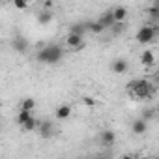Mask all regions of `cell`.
<instances>
[{
    "mask_svg": "<svg viewBox=\"0 0 159 159\" xmlns=\"http://www.w3.org/2000/svg\"><path fill=\"white\" fill-rule=\"evenodd\" d=\"M71 34H77V36H83L86 30H88V26H86V23H77V25H71Z\"/></svg>",
    "mask_w": 159,
    "mask_h": 159,
    "instance_id": "cell-16",
    "label": "cell"
},
{
    "mask_svg": "<svg viewBox=\"0 0 159 159\" xmlns=\"http://www.w3.org/2000/svg\"><path fill=\"white\" fill-rule=\"evenodd\" d=\"M122 159H135V157H133V155H129V153H125V155H124Z\"/></svg>",
    "mask_w": 159,
    "mask_h": 159,
    "instance_id": "cell-23",
    "label": "cell"
},
{
    "mask_svg": "<svg viewBox=\"0 0 159 159\" xmlns=\"http://www.w3.org/2000/svg\"><path fill=\"white\" fill-rule=\"evenodd\" d=\"M96 159H101V157H96Z\"/></svg>",
    "mask_w": 159,
    "mask_h": 159,
    "instance_id": "cell-28",
    "label": "cell"
},
{
    "mask_svg": "<svg viewBox=\"0 0 159 159\" xmlns=\"http://www.w3.org/2000/svg\"><path fill=\"white\" fill-rule=\"evenodd\" d=\"M131 131H133L135 135H142V133L146 131V120H142V118L135 120L133 125H131Z\"/></svg>",
    "mask_w": 159,
    "mask_h": 159,
    "instance_id": "cell-14",
    "label": "cell"
},
{
    "mask_svg": "<svg viewBox=\"0 0 159 159\" xmlns=\"http://www.w3.org/2000/svg\"><path fill=\"white\" fill-rule=\"evenodd\" d=\"M66 45H67L69 49H75V51L83 49V47H84L83 36H77V34H71V32H69V36L66 38Z\"/></svg>",
    "mask_w": 159,
    "mask_h": 159,
    "instance_id": "cell-4",
    "label": "cell"
},
{
    "mask_svg": "<svg viewBox=\"0 0 159 159\" xmlns=\"http://www.w3.org/2000/svg\"><path fill=\"white\" fill-rule=\"evenodd\" d=\"M39 133H41L43 139L52 137V133H54V125H52V122H51V120H43V122L39 124Z\"/></svg>",
    "mask_w": 159,
    "mask_h": 159,
    "instance_id": "cell-7",
    "label": "cell"
},
{
    "mask_svg": "<svg viewBox=\"0 0 159 159\" xmlns=\"http://www.w3.org/2000/svg\"><path fill=\"white\" fill-rule=\"evenodd\" d=\"M112 30H114V34H118V32H122V30H124V23H116V25L112 26Z\"/></svg>",
    "mask_w": 159,
    "mask_h": 159,
    "instance_id": "cell-20",
    "label": "cell"
},
{
    "mask_svg": "<svg viewBox=\"0 0 159 159\" xmlns=\"http://www.w3.org/2000/svg\"><path fill=\"white\" fill-rule=\"evenodd\" d=\"M148 15H150V21H159V8L150 6L148 8Z\"/></svg>",
    "mask_w": 159,
    "mask_h": 159,
    "instance_id": "cell-19",
    "label": "cell"
},
{
    "mask_svg": "<svg viewBox=\"0 0 159 159\" xmlns=\"http://www.w3.org/2000/svg\"><path fill=\"white\" fill-rule=\"evenodd\" d=\"M112 13H114L116 23H124L125 17H127V8H125V6H116V8L112 10Z\"/></svg>",
    "mask_w": 159,
    "mask_h": 159,
    "instance_id": "cell-11",
    "label": "cell"
},
{
    "mask_svg": "<svg viewBox=\"0 0 159 159\" xmlns=\"http://www.w3.org/2000/svg\"><path fill=\"white\" fill-rule=\"evenodd\" d=\"M111 69H112L114 73H118V75H124V73L129 69V64H127L125 58H114L112 64H111Z\"/></svg>",
    "mask_w": 159,
    "mask_h": 159,
    "instance_id": "cell-5",
    "label": "cell"
},
{
    "mask_svg": "<svg viewBox=\"0 0 159 159\" xmlns=\"http://www.w3.org/2000/svg\"><path fill=\"white\" fill-rule=\"evenodd\" d=\"M127 90L131 96L139 98V99H148L153 96V84L150 81H146V79H135V81H131L127 84Z\"/></svg>",
    "mask_w": 159,
    "mask_h": 159,
    "instance_id": "cell-1",
    "label": "cell"
},
{
    "mask_svg": "<svg viewBox=\"0 0 159 159\" xmlns=\"http://www.w3.org/2000/svg\"><path fill=\"white\" fill-rule=\"evenodd\" d=\"M86 26H88V32H92V34H101L105 30L99 21H90V23H86Z\"/></svg>",
    "mask_w": 159,
    "mask_h": 159,
    "instance_id": "cell-15",
    "label": "cell"
},
{
    "mask_svg": "<svg viewBox=\"0 0 159 159\" xmlns=\"http://www.w3.org/2000/svg\"><path fill=\"white\" fill-rule=\"evenodd\" d=\"M62 56H64V51L58 45H54V43L41 47L39 52H38V60L41 64H56V62L62 60Z\"/></svg>",
    "mask_w": 159,
    "mask_h": 159,
    "instance_id": "cell-2",
    "label": "cell"
},
{
    "mask_svg": "<svg viewBox=\"0 0 159 159\" xmlns=\"http://www.w3.org/2000/svg\"><path fill=\"white\" fill-rule=\"evenodd\" d=\"M51 19H52V13H51V11H45V10L38 15V23H39V25H47V23H51Z\"/></svg>",
    "mask_w": 159,
    "mask_h": 159,
    "instance_id": "cell-18",
    "label": "cell"
},
{
    "mask_svg": "<svg viewBox=\"0 0 159 159\" xmlns=\"http://www.w3.org/2000/svg\"><path fill=\"white\" fill-rule=\"evenodd\" d=\"M98 21L103 25V28H105V30H107V28H112V26L116 25V19H114V13H112V10H109V11L101 13Z\"/></svg>",
    "mask_w": 159,
    "mask_h": 159,
    "instance_id": "cell-6",
    "label": "cell"
},
{
    "mask_svg": "<svg viewBox=\"0 0 159 159\" xmlns=\"http://www.w3.org/2000/svg\"><path fill=\"white\" fill-rule=\"evenodd\" d=\"M152 6H155V8H159V0H155V2H153Z\"/></svg>",
    "mask_w": 159,
    "mask_h": 159,
    "instance_id": "cell-24",
    "label": "cell"
},
{
    "mask_svg": "<svg viewBox=\"0 0 159 159\" xmlns=\"http://www.w3.org/2000/svg\"><path fill=\"white\" fill-rule=\"evenodd\" d=\"M157 34H159V26L150 23V25H144V26H140V28L137 30L135 39H137L139 43H142V45H148V43H152V41L155 39Z\"/></svg>",
    "mask_w": 159,
    "mask_h": 159,
    "instance_id": "cell-3",
    "label": "cell"
},
{
    "mask_svg": "<svg viewBox=\"0 0 159 159\" xmlns=\"http://www.w3.org/2000/svg\"><path fill=\"white\" fill-rule=\"evenodd\" d=\"M152 159H159V155H155V157H152Z\"/></svg>",
    "mask_w": 159,
    "mask_h": 159,
    "instance_id": "cell-27",
    "label": "cell"
},
{
    "mask_svg": "<svg viewBox=\"0 0 159 159\" xmlns=\"http://www.w3.org/2000/svg\"><path fill=\"white\" fill-rule=\"evenodd\" d=\"M155 112H157V114H159V105H157V109H155Z\"/></svg>",
    "mask_w": 159,
    "mask_h": 159,
    "instance_id": "cell-25",
    "label": "cell"
},
{
    "mask_svg": "<svg viewBox=\"0 0 159 159\" xmlns=\"http://www.w3.org/2000/svg\"><path fill=\"white\" fill-rule=\"evenodd\" d=\"M69 116H71V107L69 105H60L56 109V118L58 120H67Z\"/></svg>",
    "mask_w": 159,
    "mask_h": 159,
    "instance_id": "cell-13",
    "label": "cell"
},
{
    "mask_svg": "<svg viewBox=\"0 0 159 159\" xmlns=\"http://www.w3.org/2000/svg\"><path fill=\"white\" fill-rule=\"evenodd\" d=\"M36 107V101H34V98H25L23 101H21V111H28V112H32V109Z\"/></svg>",
    "mask_w": 159,
    "mask_h": 159,
    "instance_id": "cell-17",
    "label": "cell"
},
{
    "mask_svg": "<svg viewBox=\"0 0 159 159\" xmlns=\"http://www.w3.org/2000/svg\"><path fill=\"white\" fill-rule=\"evenodd\" d=\"M26 6H28L26 2H15V8H17V10H25Z\"/></svg>",
    "mask_w": 159,
    "mask_h": 159,
    "instance_id": "cell-22",
    "label": "cell"
},
{
    "mask_svg": "<svg viewBox=\"0 0 159 159\" xmlns=\"http://www.w3.org/2000/svg\"><path fill=\"white\" fill-rule=\"evenodd\" d=\"M140 159H152V157H140Z\"/></svg>",
    "mask_w": 159,
    "mask_h": 159,
    "instance_id": "cell-26",
    "label": "cell"
},
{
    "mask_svg": "<svg viewBox=\"0 0 159 159\" xmlns=\"http://www.w3.org/2000/svg\"><path fill=\"white\" fill-rule=\"evenodd\" d=\"M30 120H34V114L32 112H28V111H19V114H17V124L23 127V125H26Z\"/></svg>",
    "mask_w": 159,
    "mask_h": 159,
    "instance_id": "cell-12",
    "label": "cell"
},
{
    "mask_svg": "<svg viewBox=\"0 0 159 159\" xmlns=\"http://www.w3.org/2000/svg\"><path fill=\"white\" fill-rule=\"evenodd\" d=\"M152 116H153V111L146 109V111H144V114H142V120H148V118H152Z\"/></svg>",
    "mask_w": 159,
    "mask_h": 159,
    "instance_id": "cell-21",
    "label": "cell"
},
{
    "mask_svg": "<svg viewBox=\"0 0 159 159\" xmlns=\"http://www.w3.org/2000/svg\"><path fill=\"white\" fill-rule=\"evenodd\" d=\"M11 45H13V49H15L17 52H25V51L28 49V39L23 38V36H15L13 41H11Z\"/></svg>",
    "mask_w": 159,
    "mask_h": 159,
    "instance_id": "cell-8",
    "label": "cell"
},
{
    "mask_svg": "<svg viewBox=\"0 0 159 159\" xmlns=\"http://www.w3.org/2000/svg\"><path fill=\"white\" fill-rule=\"evenodd\" d=\"M101 142H103L105 146H112V144L116 142V135H114V131H111V129L101 131Z\"/></svg>",
    "mask_w": 159,
    "mask_h": 159,
    "instance_id": "cell-9",
    "label": "cell"
},
{
    "mask_svg": "<svg viewBox=\"0 0 159 159\" xmlns=\"http://www.w3.org/2000/svg\"><path fill=\"white\" fill-rule=\"evenodd\" d=\"M140 62H142V66L150 67V66H153V62H155V54H153L150 49H146V51L140 54Z\"/></svg>",
    "mask_w": 159,
    "mask_h": 159,
    "instance_id": "cell-10",
    "label": "cell"
}]
</instances>
